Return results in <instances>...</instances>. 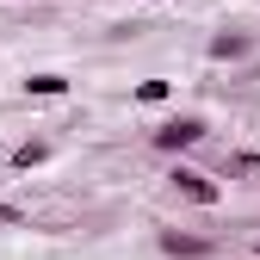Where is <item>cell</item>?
I'll return each instance as SVG.
<instances>
[{
  "label": "cell",
  "mask_w": 260,
  "mask_h": 260,
  "mask_svg": "<svg viewBox=\"0 0 260 260\" xmlns=\"http://www.w3.org/2000/svg\"><path fill=\"white\" fill-rule=\"evenodd\" d=\"M168 186L180 192L186 205H217V199H223V186H217L211 174H199V168H174V174H168Z\"/></svg>",
  "instance_id": "6da1fadb"
},
{
  "label": "cell",
  "mask_w": 260,
  "mask_h": 260,
  "mask_svg": "<svg viewBox=\"0 0 260 260\" xmlns=\"http://www.w3.org/2000/svg\"><path fill=\"white\" fill-rule=\"evenodd\" d=\"M248 50H254V44L242 38V31H217V38H211V56H217V62H242Z\"/></svg>",
  "instance_id": "277c9868"
},
{
  "label": "cell",
  "mask_w": 260,
  "mask_h": 260,
  "mask_svg": "<svg viewBox=\"0 0 260 260\" xmlns=\"http://www.w3.org/2000/svg\"><path fill=\"white\" fill-rule=\"evenodd\" d=\"M161 254H174V260H205L211 242L205 236H180V230H161Z\"/></svg>",
  "instance_id": "3957f363"
},
{
  "label": "cell",
  "mask_w": 260,
  "mask_h": 260,
  "mask_svg": "<svg viewBox=\"0 0 260 260\" xmlns=\"http://www.w3.org/2000/svg\"><path fill=\"white\" fill-rule=\"evenodd\" d=\"M192 143H205V118H174V124L155 130V149H168V155H180Z\"/></svg>",
  "instance_id": "7a4b0ae2"
},
{
  "label": "cell",
  "mask_w": 260,
  "mask_h": 260,
  "mask_svg": "<svg viewBox=\"0 0 260 260\" xmlns=\"http://www.w3.org/2000/svg\"><path fill=\"white\" fill-rule=\"evenodd\" d=\"M25 93H38V100H56V93H69V81H62V75H31V81H25Z\"/></svg>",
  "instance_id": "8992f818"
},
{
  "label": "cell",
  "mask_w": 260,
  "mask_h": 260,
  "mask_svg": "<svg viewBox=\"0 0 260 260\" xmlns=\"http://www.w3.org/2000/svg\"><path fill=\"white\" fill-rule=\"evenodd\" d=\"M0 223H19V211H13V205H7V199H0Z\"/></svg>",
  "instance_id": "ba28073f"
},
{
  "label": "cell",
  "mask_w": 260,
  "mask_h": 260,
  "mask_svg": "<svg viewBox=\"0 0 260 260\" xmlns=\"http://www.w3.org/2000/svg\"><path fill=\"white\" fill-rule=\"evenodd\" d=\"M137 100H143V106H161V100H168V81H143Z\"/></svg>",
  "instance_id": "52a82bcc"
},
{
  "label": "cell",
  "mask_w": 260,
  "mask_h": 260,
  "mask_svg": "<svg viewBox=\"0 0 260 260\" xmlns=\"http://www.w3.org/2000/svg\"><path fill=\"white\" fill-rule=\"evenodd\" d=\"M38 161H50V143H44V137H31V143L13 149V168H38Z\"/></svg>",
  "instance_id": "5b68a950"
}]
</instances>
